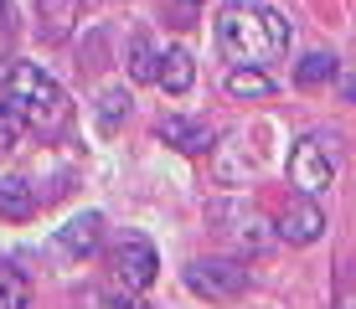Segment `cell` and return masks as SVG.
<instances>
[{
	"label": "cell",
	"instance_id": "6da1fadb",
	"mask_svg": "<svg viewBox=\"0 0 356 309\" xmlns=\"http://www.w3.org/2000/svg\"><path fill=\"white\" fill-rule=\"evenodd\" d=\"M217 36H222L227 57L248 62V67H264V62H279L289 52V21L268 6H253V0H238V6L222 10L217 21Z\"/></svg>",
	"mask_w": 356,
	"mask_h": 309
},
{
	"label": "cell",
	"instance_id": "7a4b0ae2",
	"mask_svg": "<svg viewBox=\"0 0 356 309\" xmlns=\"http://www.w3.org/2000/svg\"><path fill=\"white\" fill-rule=\"evenodd\" d=\"M0 103H10L21 119H26V129L42 134V140H57V134L67 129V119H72V103H67V93L57 88V78H47V72L31 67V62H16V67L6 72Z\"/></svg>",
	"mask_w": 356,
	"mask_h": 309
},
{
	"label": "cell",
	"instance_id": "3957f363",
	"mask_svg": "<svg viewBox=\"0 0 356 309\" xmlns=\"http://www.w3.org/2000/svg\"><path fill=\"white\" fill-rule=\"evenodd\" d=\"M341 170V150H336V134L315 129L305 134L300 144L289 150V185H300V196H321Z\"/></svg>",
	"mask_w": 356,
	"mask_h": 309
},
{
	"label": "cell",
	"instance_id": "277c9868",
	"mask_svg": "<svg viewBox=\"0 0 356 309\" xmlns=\"http://www.w3.org/2000/svg\"><path fill=\"white\" fill-rule=\"evenodd\" d=\"M108 268H114V283L119 289H150L155 274H161V258H155V247L145 237H124L114 247V258H108Z\"/></svg>",
	"mask_w": 356,
	"mask_h": 309
},
{
	"label": "cell",
	"instance_id": "5b68a950",
	"mask_svg": "<svg viewBox=\"0 0 356 309\" xmlns=\"http://www.w3.org/2000/svg\"><path fill=\"white\" fill-rule=\"evenodd\" d=\"M186 283L207 299H238L248 289V268L243 263H222V258H196L186 268Z\"/></svg>",
	"mask_w": 356,
	"mask_h": 309
},
{
	"label": "cell",
	"instance_id": "8992f818",
	"mask_svg": "<svg viewBox=\"0 0 356 309\" xmlns=\"http://www.w3.org/2000/svg\"><path fill=\"white\" fill-rule=\"evenodd\" d=\"M321 232H325V212L310 201V196H300V201H294L289 212L279 217V237H284L289 247H310Z\"/></svg>",
	"mask_w": 356,
	"mask_h": 309
},
{
	"label": "cell",
	"instance_id": "52a82bcc",
	"mask_svg": "<svg viewBox=\"0 0 356 309\" xmlns=\"http://www.w3.org/2000/svg\"><path fill=\"white\" fill-rule=\"evenodd\" d=\"M98 237H104V217L98 212H83V217H72L63 232H57V247H63L67 258H88L93 247H98Z\"/></svg>",
	"mask_w": 356,
	"mask_h": 309
},
{
	"label": "cell",
	"instance_id": "ba28073f",
	"mask_svg": "<svg viewBox=\"0 0 356 309\" xmlns=\"http://www.w3.org/2000/svg\"><path fill=\"white\" fill-rule=\"evenodd\" d=\"M161 140L176 144L181 155H207L212 150V129H207V124H191V119H161Z\"/></svg>",
	"mask_w": 356,
	"mask_h": 309
},
{
	"label": "cell",
	"instance_id": "9c48e42d",
	"mask_svg": "<svg viewBox=\"0 0 356 309\" xmlns=\"http://www.w3.org/2000/svg\"><path fill=\"white\" fill-rule=\"evenodd\" d=\"M155 83H161L165 93H186L196 83V62L186 47H170V52H161V67H155Z\"/></svg>",
	"mask_w": 356,
	"mask_h": 309
},
{
	"label": "cell",
	"instance_id": "30bf717a",
	"mask_svg": "<svg viewBox=\"0 0 356 309\" xmlns=\"http://www.w3.org/2000/svg\"><path fill=\"white\" fill-rule=\"evenodd\" d=\"M0 217L6 222H31L36 217V196H31L26 181H16V176L0 181Z\"/></svg>",
	"mask_w": 356,
	"mask_h": 309
},
{
	"label": "cell",
	"instance_id": "8fae6325",
	"mask_svg": "<svg viewBox=\"0 0 356 309\" xmlns=\"http://www.w3.org/2000/svg\"><path fill=\"white\" fill-rule=\"evenodd\" d=\"M78 6H83V0H42V31H47V42H63V36L72 31Z\"/></svg>",
	"mask_w": 356,
	"mask_h": 309
},
{
	"label": "cell",
	"instance_id": "7c38bea8",
	"mask_svg": "<svg viewBox=\"0 0 356 309\" xmlns=\"http://www.w3.org/2000/svg\"><path fill=\"white\" fill-rule=\"evenodd\" d=\"M31 304V278L16 263H0V309H26Z\"/></svg>",
	"mask_w": 356,
	"mask_h": 309
},
{
	"label": "cell",
	"instance_id": "4fadbf2b",
	"mask_svg": "<svg viewBox=\"0 0 356 309\" xmlns=\"http://www.w3.org/2000/svg\"><path fill=\"white\" fill-rule=\"evenodd\" d=\"M227 93L232 98H268L274 83H268V72H259V67H232L227 72Z\"/></svg>",
	"mask_w": 356,
	"mask_h": 309
},
{
	"label": "cell",
	"instance_id": "5bb4252c",
	"mask_svg": "<svg viewBox=\"0 0 356 309\" xmlns=\"http://www.w3.org/2000/svg\"><path fill=\"white\" fill-rule=\"evenodd\" d=\"M294 78H300V88H321V83L336 78V57H325V52H310L294 67Z\"/></svg>",
	"mask_w": 356,
	"mask_h": 309
},
{
	"label": "cell",
	"instance_id": "9a60e30c",
	"mask_svg": "<svg viewBox=\"0 0 356 309\" xmlns=\"http://www.w3.org/2000/svg\"><path fill=\"white\" fill-rule=\"evenodd\" d=\"M155 67H161V57L150 52V42H145V36H134V47H129V72L150 83V78H155Z\"/></svg>",
	"mask_w": 356,
	"mask_h": 309
},
{
	"label": "cell",
	"instance_id": "2e32d148",
	"mask_svg": "<svg viewBox=\"0 0 356 309\" xmlns=\"http://www.w3.org/2000/svg\"><path fill=\"white\" fill-rule=\"evenodd\" d=\"M21 134H26V119H21L10 103H0V150H16Z\"/></svg>",
	"mask_w": 356,
	"mask_h": 309
},
{
	"label": "cell",
	"instance_id": "e0dca14e",
	"mask_svg": "<svg viewBox=\"0 0 356 309\" xmlns=\"http://www.w3.org/2000/svg\"><path fill=\"white\" fill-rule=\"evenodd\" d=\"M88 309H150V304L134 299V289H119V294H88Z\"/></svg>",
	"mask_w": 356,
	"mask_h": 309
},
{
	"label": "cell",
	"instance_id": "ac0fdd59",
	"mask_svg": "<svg viewBox=\"0 0 356 309\" xmlns=\"http://www.w3.org/2000/svg\"><path fill=\"white\" fill-rule=\"evenodd\" d=\"M119 108H129V98L124 93H108L104 98V129H114V124H119Z\"/></svg>",
	"mask_w": 356,
	"mask_h": 309
},
{
	"label": "cell",
	"instance_id": "d6986e66",
	"mask_svg": "<svg viewBox=\"0 0 356 309\" xmlns=\"http://www.w3.org/2000/svg\"><path fill=\"white\" fill-rule=\"evenodd\" d=\"M16 26V6H10V0H0V31H10Z\"/></svg>",
	"mask_w": 356,
	"mask_h": 309
},
{
	"label": "cell",
	"instance_id": "ffe728a7",
	"mask_svg": "<svg viewBox=\"0 0 356 309\" xmlns=\"http://www.w3.org/2000/svg\"><path fill=\"white\" fill-rule=\"evenodd\" d=\"M341 309H356V294H346V299H341Z\"/></svg>",
	"mask_w": 356,
	"mask_h": 309
},
{
	"label": "cell",
	"instance_id": "44dd1931",
	"mask_svg": "<svg viewBox=\"0 0 356 309\" xmlns=\"http://www.w3.org/2000/svg\"><path fill=\"white\" fill-rule=\"evenodd\" d=\"M186 6H202V0H186Z\"/></svg>",
	"mask_w": 356,
	"mask_h": 309
},
{
	"label": "cell",
	"instance_id": "7402d4cb",
	"mask_svg": "<svg viewBox=\"0 0 356 309\" xmlns=\"http://www.w3.org/2000/svg\"><path fill=\"white\" fill-rule=\"evenodd\" d=\"M351 98H356V83H351Z\"/></svg>",
	"mask_w": 356,
	"mask_h": 309
}]
</instances>
